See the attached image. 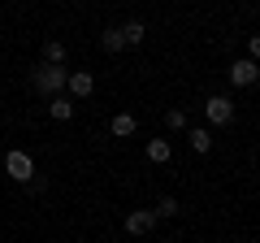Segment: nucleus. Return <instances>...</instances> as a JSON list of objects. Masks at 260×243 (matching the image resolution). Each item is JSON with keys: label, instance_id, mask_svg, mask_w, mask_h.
Returning a JSON list of instances; mask_svg holds the SVG:
<instances>
[{"label": "nucleus", "instance_id": "f8f14e48", "mask_svg": "<svg viewBox=\"0 0 260 243\" xmlns=\"http://www.w3.org/2000/svg\"><path fill=\"white\" fill-rule=\"evenodd\" d=\"M113 135H135V117L130 113H117L113 117Z\"/></svg>", "mask_w": 260, "mask_h": 243}, {"label": "nucleus", "instance_id": "9d476101", "mask_svg": "<svg viewBox=\"0 0 260 243\" xmlns=\"http://www.w3.org/2000/svg\"><path fill=\"white\" fill-rule=\"evenodd\" d=\"M44 56H48V66H61V61H65V44H61V39H48Z\"/></svg>", "mask_w": 260, "mask_h": 243}, {"label": "nucleus", "instance_id": "9b49d317", "mask_svg": "<svg viewBox=\"0 0 260 243\" xmlns=\"http://www.w3.org/2000/svg\"><path fill=\"white\" fill-rule=\"evenodd\" d=\"M148 157L156 161V165H165V161H169V143L165 139H148Z\"/></svg>", "mask_w": 260, "mask_h": 243}, {"label": "nucleus", "instance_id": "f03ea898", "mask_svg": "<svg viewBox=\"0 0 260 243\" xmlns=\"http://www.w3.org/2000/svg\"><path fill=\"white\" fill-rule=\"evenodd\" d=\"M5 169H9V178H18V183H30V178H35V161H30L26 152H9V157H5Z\"/></svg>", "mask_w": 260, "mask_h": 243}, {"label": "nucleus", "instance_id": "7ed1b4c3", "mask_svg": "<svg viewBox=\"0 0 260 243\" xmlns=\"http://www.w3.org/2000/svg\"><path fill=\"white\" fill-rule=\"evenodd\" d=\"M204 117H208V122H213V126H225V122H230V117H234V104H230V100H225V96H213V100H208V104H204Z\"/></svg>", "mask_w": 260, "mask_h": 243}, {"label": "nucleus", "instance_id": "1a4fd4ad", "mask_svg": "<svg viewBox=\"0 0 260 243\" xmlns=\"http://www.w3.org/2000/svg\"><path fill=\"white\" fill-rule=\"evenodd\" d=\"M121 39H126V44H143V39H148L143 22H126V26H121Z\"/></svg>", "mask_w": 260, "mask_h": 243}, {"label": "nucleus", "instance_id": "4468645a", "mask_svg": "<svg viewBox=\"0 0 260 243\" xmlns=\"http://www.w3.org/2000/svg\"><path fill=\"white\" fill-rule=\"evenodd\" d=\"M191 148L195 152H208V148H213V135H208V131H191Z\"/></svg>", "mask_w": 260, "mask_h": 243}, {"label": "nucleus", "instance_id": "423d86ee", "mask_svg": "<svg viewBox=\"0 0 260 243\" xmlns=\"http://www.w3.org/2000/svg\"><path fill=\"white\" fill-rule=\"evenodd\" d=\"M48 109H52L56 122H70V117H74V100H70V96H52V104H48Z\"/></svg>", "mask_w": 260, "mask_h": 243}, {"label": "nucleus", "instance_id": "ddd939ff", "mask_svg": "<svg viewBox=\"0 0 260 243\" xmlns=\"http://www.w3.org/2000/svg\"><path fill=\"white\" fill-rule=\"evenodd\" d=\"M178 213H182V204H178L174 196H165V200L156 204V217H178Z\"/></svg>", "mask_w": 260, "mask_h": 243}, {"label": "nucleus", "instance_id": "6e6552de", "mask_svg": "<svg viewBox=\"0 0 260 243\" xmlns=\"http://www.w3.org/2000/svg\"><path fill=\"white\" fill-rule=\"evenodd\" d=\"M100 48H104V52H121V48H126V39H121V31H104V35H100Z\"/></svg>", "mask_w": 260, "mask_h": 243}, {"label": "nucleus", "instance_id": "0eeeda50", "mask_svg": "<svg viewBox=\"0 0 260 243\" xmlns=\"http://www.w3.org/2000/svg\"><path fill=\"white\" fill-rule=\"evenodd\" d=\"M65 87H70V92H74L78 96V100H83V96H91V74H83V70H78V74H70V83H65Z\"/></svg>", "mask_w": 260, "mask_h": 243}, {"label": "nucleus", "instance_id": "dca6fc26", "mask_svg": "<svg viewBox=\"0 0 260 243\" xmlns=\"http://www.w3.org/2000/svg\"><path fill=\"white\" fill-rule=\"evenodd\" d=\"M247 61H260V35H251V56Z\"/></svg>", "mask_w": 260, "mask_h": 243}, {"label": "nucleus", "instance_id": "f257e3e1", "mask_svg": "<svg viewBox=\"0 0 260 243\" xmlns=\"http://www.w3.org/2000/svg\"><path fill=\"white\" fill-rule=\"evenodd\" d=\"M30 83H35V87H39V92H44V96H61V87L70 83V74H65L61 66H39Z\"/></svg>", "mask_w": 260, "mask_h": 243}, {"label": "nucleus", "instance_id": "39448f33", "mask_svg": "<svg viewBox=\"0 0 260 243\" xmlns=\"http://www.w3.org/2000/svg\"><path fill=\"white\" fill-rule=\"evenodd\" d=\"M256 78H260L256 61H234V66H230V83H234V87H251Z\"/></svg>", "mask_w": 260, "mask_h": 243}, {"label": "nucleus", "instance_id": "20e7f679", "mask_svg": "<svg viewBox=\"0 0 260 243\" xmlns=\"http://www.w3.org/2000/svg\"><path fill=\"white\" fill-rule=\"evenodd\" d=\"M152 226H156V213H152V208H135V213L126 217L130 234H152Z\"/></svg>", "mask_w": 260, "mask_h": 243}, {"label": "nucleus", "instance_id": "2eb2a0df", "mask_svg": "<svg viewBox=\"0 0 260 243\" xmlns=\"http://www.w3.org/2000/svg\"><path fill=\"white\" fill-rule=\"evenodd\" d=\"M165 122L174 126V131H182V126H186V113H182V109H169V113H165Z\"/></svg>", "mask_w": 260, "mask_h": 243}]
</instances>
